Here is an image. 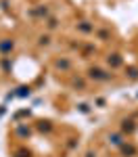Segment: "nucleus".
Listing matches in <instances>:
<instances>
[{
	"mask_svg": "<svg viewBox=\"0 0 138 157\" xmlns=\"http://www.w3.org/2000/svg\"><path fill=\"white\" fill-rule=\"evenodd\" d=\"M90 78H96V80H107V75H103L100 69H90Z\"/></svg>",
	"mask_w": 138,
	"mask_h": 157,
	"instance_id": "f257e3e1",
	"label": "nucleus"
}]
</instances>
